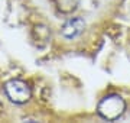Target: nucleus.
Masks as SVG:
<instances>
[{"label": "nucleus", "instance_id": "39448f33", "mask_svg": "<svg viewBox=\"0 0 130 123\" xmlns=\"http://www.w3.org/2000/svg\"><path fill=\"white\" fill-rule=\"evenodd\" d=\"M2 112H3V103L0 101V113H2Z\"/></svg>", "mask_w": 130, "mask_h": 123}, {"label": "nucleus", "instance_id": "20e7f679", "mask_svg": "<svg viewBox=\"0 0 130 123\" xmlns=\"http://www.w3.org/2000/svg\"><path fill=\"white\" fill-rule=\"evenodd\" d=\"M79 2L81 0H54L56 9L59 10L61 13H72L77 10V7L79 6Z\"/></svg>", "mask_w": 130, "mask_h": 123}, {"label": "nucleus", "instance_id": "7ed1b4c3", "mask_svg": "<svg viewBox=\"0 0 130 123\" xmlns=\"http://www.w3.org/2000/svg\"><path fill=\"white\" fill-rule=\"evenodd\" d=\"M84 28H85V22L81 18H74V19H70L68 22H65L61 32H62L65 38L72 39L75 36H78L84 30Z\"/></svg>", "mask_w": 130, "mask_h": 123}, {"label": "nucleus", "instance_id": "f03ea898", "mask_svg": "<svg viewBox=\"0 0 130 123\" xmlns=\"http://www.w3.org/2000/svg\"><path fill=\"white\" fill-rule=\"evenodd\" d=\"M5 93L13 103L18 104L26 103L32 97L30 87L28 85V83L22 80H9L5 84Z\"/></svg>", "mask_w": 130, "mask_h": 123}, {"label": "nucleus", "instance_id": "f257e3e1", "mask_svg": "<svg viewBox=\"0 0 130 123\" xmlns=\"http://www.w3.org/2000/svg\"><path fill=\"white\" fill-rule=\"evenodd\" d=\"M126 103L119 94H110L98 103L97 112L106 120H116L124 113Z\"/></svg>", "mask_w": 130, "mask_h": 123}]
</instances>
